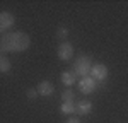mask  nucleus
<instances>
[{
	"label": "nucleus",
	"instance_id": "f257e3e1",
	"mask_svg": "<svg viewBox=\"0 0 128 123\" xmlns=\"http://www.w3.org/2000/svg\"><path fill=\"white\" fill-rule=\"evenodd\" d=\"M31 44V40L26 32H5L0 38V51L4 53H19V51L28 50Z\"/></svg>",
	"mask_w": 128,
	"mask_h": 123
},
{
	"label": "nucleus",
	"instance_id": "f03ea898",
	"mask_svg": "<svg viewBox=\"0 0 128 123\" xmlns=\"http://www.w3.org/2000/svg\"><path fill=\"white\" fill-rule=\"evenodd\" d=\"M90 68H92V60H90V56L87 55H80L77 60L74 62V74L75 75H80V77H86L90 74Z\"/></svg>",
	"mask_w": 128,
	"mask_h": 123
},
{
	"label": "nucleus",
	"instance_id": "7ed1b4c3",
	"mask_svg": "<svg viewBox=\"0 0 128 123\" xmlns=\"http://www.w3.org/2000/svg\"><path fill=\"white\" fill-rule=\"evenodd\" d=\"M94 80L99 84H102V82L108 79V67L106 65H102V63H94L92 65V68H90V74H89Z\"/></svg>",
	"mask_w": 128,
	"mask_h": 123
},
{
	"label": "nucleus",
	"instance_id": "20e7f679",
	"mask_svg": "<svg viewBox=\"0 0 128 123\" xmlns=\"http://www.w3.org/2000/svg\"><path fill=\"white\" fill-rule=\"evenodd\" d=\"M98 89V82L94 80L90 75H86V77H80L79 80V91L82 94H90Z\"/></svg>",
	"mask_w": 128,
	"mask_h": 123
},
{
	"label": "nucleus",
	"instance_id": "39448f33",
	"mask_svg": "<svg viewBox=\"0 0 128 123\" xmlns=\"http://www.w3.org/2000/svg\"><path fill=\"white\" fill-rule=\"evenodd\" d=\"M58 58L63 62H68L72 60V56H74V46L70 44V43H67V41H63L62 44L58 46Z\"/></svg>",
	"mask_w": 128,
	"mask_h": 123
},
{
	"label": "nucleus",
	"instance_id": "423d86ee",
	"mask_svg": "<svg viewBox=\"0 0 128 123\" xmlns=\"http://www.w3.org/2000/svg\"><path fill=\"white\" fill-rule=\"evenodd\" d=\"M14 26V16L10 12H0V34H5Z\"/></svg>",
	"mask_w": 128,
	"mask_h": 123
},
{
	"label": "nucleus",
	"instance_id": "0eeeda50",
	"mask_svg": "<svg viewBox=\"0 0 128 123\" xmlns=\"http://www.w3.org/2000/svg\"><path fill=\"white\" fill-rule=\"evenodd\" d=\"M36 91H38V94H40V96L48 98V96H51V94H53L55 87H53V84H51L50 80H43V82H40V84H38Z\"/></svg>",
	"mask_w": 128,
	"mask_h": 123
},
{
	"label": "nucleus",
	"instance_id": "6e6552de",
	"mask_svg": "<svg viewBox=\"0 0 128 123\" xmlns=\"http://www.w3.org/2000/svg\"><path fill=\"white\" fill-rule=\"evenodd\" d=\"M92 111V102L89 101H79V104H75V113L80 116H86Z\"/></svg>",
	"mask_w": 128,
	"mask_h": 123
},
{
	"label": "nucleus",
	"instance_id": "1a4fd4ad",
	"mask_svg": "<svg viewBox=\"0 0 128 123\" xmlns=\"http://www.w3.org/2000/svg\"><path fill=\"white\" fill-rule=\"evenodd\" d=\"M60 79H62V84H63L65 87H72V86L77 82V75H75L74 72H63Z\"/></svg>",
	"mask_w": 128,
	"mask_h": 123
},
{
	"label": "nucleus",
	"instance_id": "9d476101",
	"mask_svg": "<svg viewBox=\"0 0 128 123\" xmlns=\"http://www.w3.org/2000/svg\"><path fill=\"white\" fill-rule=\"evenodd\" d=\"M60 111L63 114H74L75 113V102H62Z\"/></svg>",
	"mask_w": 128,
	"mask_h": 123
},
{
	"label": "nucleus",
	"instance_id": "9b49d317",
	"mask_svg": "<svg viewBox=\"0 0 128 123\" xmlns=\"http://www.w3.org/2000/svg\"><path fill=\"white\" fill-rule=\"evenodd\" d=\"M12 68V63L7 56H2L0 55V74H5V72H9Z\"/></svg>",
	"mask_w": 128,
	"mask_h": 123
},
{
	"label": "nucleus",
	"instance_id": "f8f14e48",
	"mask_svg": "<svg viewBox=\"0 0 128 123\" xmlns=\"http://www.w3.org/2000/svg\"><path fill=\"white\" fill-rule=\"evenodd\" d=\"M62 101L63 102H74L75 101V92L72 91V89H65V91L62 92Z\"/></svg>",
	"mask_w": 128,
	"mask_h": 123
},
{
	"label": "nucleus",
	"instance_id": "ddd939ff",
	"mask_svg": "<svg viewBox=\"0 0 128 123\" xmlns=\"http://www.w3.org/2000/svg\"><path fill=\"white\" fill-rule=\"evenodd\" d=\"M56 36H58L60 40H65V38L68 36V29H67V28H58V31H56Z\"/></svg>",
	"mask_w": 128,
	"mask_h": 123
},
{
	"label": "nucleus",
	"instance_id": "4468645a",
	"mask_svg": "<svg viewBox=\"0 0 128 123\" xmlns=\"http://www.w3.org/2000/svg\"><path fill=\"white\" fill-rule=\"evenodd\" d=\"M26 96H28L29 99H34V98H38V91H36V89H28Z\"/></svg>",
	"mask_w": 128,
	"mask_h": 123
},
{
	"label": "nucleus",
	"instance_id": "2eb2a0df",
	"mask_svg": "<svg viewBox=\"0 0 128 123\" xmlns=\"http://www.w3.org/2000/svg\"><path fill=\"white\" fill-rule=\"evenodd\" d=\"M67 123H80L79 118H75V116H70L68 120H67Z\"/></svg>",
	"mask_w": 128,
	"mask_h": 123
}]
</instances>
